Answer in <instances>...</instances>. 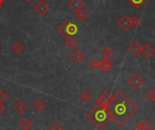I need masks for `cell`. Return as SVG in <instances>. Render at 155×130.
I'll list each match as a JSON object with an SVG mask.
<instances>
[{"instance_id": "3957f363", "label": "cell", "mask_w": 155, "mask_h": 130, "mask_svg": "<svg viewBox=\"0 0 155 130\" xmlns=\"http://www.w3.org/2000/svg\"><path fill=\"white\" fill-rule=\"evenodd\" d=\"M57 32L64 38H67L69 36H74V35L77 34V32H78V26L74 23L64 22V24H62L57 28Z\"/></svg>"}, {"instance_id": "44dd1931", "label": "cell", "mask_w": 155, "mask_h": 130, "mask_svg": "<svg viewBox=\"0 0 155 130\" xmlns=\"http://www.w3.org/2000/svg\"><path fill=\"white\" fill-rule=\"evenodd\" d=\"M128 1H129L135 8L138 9V8H140L147 0H128Z\"/></svg>"}, {"instance_id": "4316f807", "label": "cell", "mask_w": 155, "mask_h": 130, "mask_svg": "<svg viewBox=\"0 0 155 130\" xmlns=\"http://www.w3.org/2000/svg\"><path fill=\"white\" fill-rule=\"evenodd\" d=\"M5 108L3 106V104L0 103V116L3 115V114L5 113Z\"/></svg>"}, {"instance_id": "484cf974", "label": "cell", "mask_w": 155, "mask_h": 130, "mask_svg": "<svg viewBox=\"0 0 155 130\" xmlns=\"http://www.w3.org/2000/svg\"><path fill=\"white\" fill-rule=\"evenodd\" d=\"M7 98H8L7 95H6L4 91L0 90V103H1V104H3L5 101H6V100H7Z\"/></svg>"}, {"instance_id": "7c38bea8", "label": "cell", "mask_w": 155, "mask_h": 130, "mask_svg": "<svg viewBox=\"0 0 155 130\" xmlns=\"http://www.w3.org/2000/svg\"><path fill=\"white\" fill-rule=\"evenodd\" d=\"M71 58L73 59V61L76 64L81 63L84 59V55L82 53V51L80 50H75L72 55H71Z\"/></svg>"}, {"instance_id": "ffe728a7", "label": "cell", "mask_w": 155, "mask_h": 130, "mask_svg": "<svg viewBox=\"0 0 155 130\" xmlns=\"http://www.w3.org/2000/svg\"><path fill=\"white\" fill-rule=\"evenodd\" d=\"M102 55H103L105 58H110L111 56H114V51H113V49H111L110 47H105V48L102 51Z\"/></svg>"}, {"instance_id": "4dcf8cb0", "label": "cell", "mask_w": 155, "mask_h": 130, "mask_svg": "<svg viewBox=\"0 0 155 130\" xmlns=\"http://www.w3.org/2000/svg\"><path fill=\"white\" fill-rule=\"evenodd\" d=\"M5 1V0H0V5H2Z\"/></svg>"}, {"instance_id": "7a4b0ae2", "label": "cell", "mask_w": 155, "mask_h": 130, "mask_svg": "<svg viewBox=\"0 0 155 130\" xmlns=\"http://www.w3.org/2000/svg\"><path fill=\"white\" fill-rule=\"evenodd\" d=\"M86 117L100 130L104 129L112 120L107 108L98 104L86 115Z\"/></svg>"}, {"instance_id": "d4e9b609", "label": "cell", "mask_w": 155, "mask_h": 130, "mask_svg": "<svg viewBox=\"0 0 155 130\" xmlns=\"http://www.w3.org/2000/svg\"><path fill=\"white\" fill-rule=\"evenodd\" d=\"M146 97H147V98H148L149 100H151V101H155V90L153 89V90L149 91V92L147 93Z\"/></svg>"}, {"instance_id": "7402d4cb", "label": "cell", "mask_w": 155, "mask_h": 130, "mask_svg": "<svg viewBox=\"0 0 155 130\" xmlns=\"http://www.w3.org/2000/svg\"><path fill=\"white\" fill-rule=\"evenodd\" d=\"M139 25H140V19H139V17L136 16V15H133L131 17V26H132V27L136 28V27L139 26Z\"/></svg>"}, {"instance_id": "83f0119b", "label": "cell", "mask_w": 155, "mask_h": 130, "mask_svg": "<svg viewBox=\"0 0 155 130\" xmlns=\"http://www.w3.org/2000/svg\"><path fill=\"white\" fill-rule=\"evenodd\" d=\"M49 130H63L59 126H57V125H54Z\"/></svg>"}, {"instance_id": "cb8c5ba5", "label": "cell", "mask_w": 155, "mask_h": 130, "mask_svg": "<svg viewBox=\"0 0 155 130\" xmlns=\"http://www.w3.org/2000/svg\"><path fill=\"white\" fill-rule=\"evenodd\" d=\"M141 128H143V130H152L153 129V126L152 124L147 121V120H143L141 124H140Z\"/></svg>"}, {"instance_id": "ba28073f", "label": "cell", "mask_w": 155, "mask_h": 130, "mask_svg": "<svg viewBox=\"0 0 155 130\" xmlns=\"http://www.w3.org/2000/svg\"><path fill=\"white\" fill-rule=\"evenodd\" d=\"M68 7L74 11V13L80 9H83V7L84 6V4L82 0H70L67 4Z\"/></svg>"}, {"instance_id": "9a60e30c", "label": "cell", "mask_w": 155, "mask_h": 130, "mask_svg": "<svg viewBox=\"0 0 155 130\" xmlns=\"http://www.w3.org/2000/svg\"><path fill=\"white\" fill-rule=\"evenodd\" d=\"M24 49H25L24 45H23L21 42H19V41L15 42V43L13 44V46H12V51H13L15 55H20V54L24 51Z\"/></svg>"}, {"instance_id": "6da1fadb", "label": "cell", "mask_w": 155, "mask_h": 130, "mask_svg": "<svg viewBox=\"0 0 155 130\" xmlns=\"http://www.w3.org/2000/svg\"><path fill=\"white\" fill-rule=\"evenodd\" d=\"M107 110L114 120L119 127H124L131 118L137 113L138 107L127 98L124 93L119 92L113 98L112 102L107 107Z\"/></svg>"}, {"instance_id": "f1b7e54d", "label": "cell", "mask_w": 155, "mask_h": 130, "mask_svg": "<svg viewBox=\"0 0 155 130\" xmlns=\"http://www.w3.org/2000/svg\"><path fill=\"white\" fill-rule=\"evenodd\" d=\"M133 130H143V128H141V126H140V124H139L138 126H136Z\"/></svg>"}, {"instance_id": "d6986e66", "label": "cell", "mask_w": 155, "mask_h": 130, "mask_svg": "<svg viewBox=\"0 0 155 130\" xmlns=\"http://www.w3.org/2000/svg\"><path fill=\"white\" fill-rule=\"evenodd\" d=\"M80 98L84 102V103H88L91 99H92V95L89 91H84L82 93V95L80 96Z\"/></svg>"}, {"instance_id": "d6a6232c", "label": "cell", "mask_w": 155, "mask_h": 130, "mask_svg": "<svg viewBox=\"0 0 155 130\" xmlns=\"http://www.w3.org/2000/svg\"><path fill=\"white\" fill-rule=\"evenodd\" d=\"M154 34H155V29H154Z\"/></svg>"}, {"instance_id": "5bb4252c", "label": "cell", "mask_w": 155, "mask_h": 130, "mask_svg": "<svg viewBox=\"0 0 155 130\" xmlns=\"http://www.w3.org/2000/svg\"><path fill=\"white\" fill-rule=\"evenodd\" d=\"M64 44L65 46L69 48V49H74L76 47V46L78 45V41L74 37V36H69L67 38H65V41H64Z\"/></svg>"}, {"instance_id": "1f68e13d", "label": "cell", "mask_w": 155, "mask_h": 130, "mask_svg": "<svg viewBox=\"0 0 155 130\" xmlns=\"http://www.w3.org/2000/svg\"><path fill=\"white\" fill-rule=\"evenodd\" d=\"M2 9V5H0V10Z\"/></svg>"}, {"instance_id": "8992f818", "label": "cell", "mask_w": 155, "mask_h": 130, "mask_svg": "<svg viewBox=\"0 0 155 130\" xmlns=\"http://www.w3.org/2000/svg\"><path fill=\"white\" fill-rule=\"evenodd\" d=\"M113 100V97H111V95L108 93V92H104L97 99V104L98 105H101L104 108H107V107L110 105V103L112 102Z\"/></svg>"}, {"instance_id": "603a6c76", "label": "cell", "mask_w": 155, "mask_h": 130, "mask_svg": "<svg viewBox=\"0 0 155 130\" xmlns=\"http://www.w3.org/2000/svg\"><path fill=\"white\" fill-rule=\"evenodd\" d=\"M90 67L92 69L94 70H97L100 67V61L96 58H94L93 60H91L90 62Z\"/></svg>"}, {"instance_id": "4fadbf2b", "label": "cell", "mask_w": 155, "mask_h": 130, "mask_svg": "<svg viewBox=\"0 0 155 130\" xmlns=\"http://www.w3.org/2000/svg\"><path fill=\"white\" fill-rule=\"evenodd\" d=\"M142 46L138 41H134L131 46H130V51L134 55V56H138L139 54H141L142 51Z\"/></svg>"}, {"instance_id": "30bf717a", "label": "cell", "mask_w": 155, "mask_h": 130, "mask_svg": "<svg viewBox=\"0 0 155 130\" xmlns=\"http://www.w3.org/2000/svg\"><path fill=\"white\" fill-rule=\"evenodd\" d=\"M142 55L145 57V58H149L150 56H152L154 53V49L152 47V46H150L149 44H145L143 47H142V51H141Z\"/></svg>"}, {"instance_id": "9c48e42d", "label": "cell", "mask_w": 155, "mask_h": 130, "mask_svg": "<svg viewBox=\"0 0 155 130\" xmlns=\"http://www.w3.org/2000/svg\"><path fill=\"white\" fill-rule=\"evenodd\" d=\"M13 108L15 109V111L17 114L22 115V114H24V113L27 110V106H26V104H25L24 101L19 100V101H17V102L14 105Z\"/></svg>"}, {"instance_id": "ac0fdd59", "label": "cell", "mask_w": 155, "mask_h": 130, "mask_svg": "<svg viewBox=\"0 0 155 130\" xmlns=\"http://www.w3.org/2000/svg\"><path fill=\"white\" fill-rule=\"evenodd\" d=\"M87 16H88V14L84 9H80L75 12V17L80 21H84L87 18Z\"/></svg>"}, {"instance_id": "8fae6325", "label": "cell", "mask_w": 155, "mask_h": 130, "mask_svg": "<svg viewBox=\"0 0 155 130\" xmlns=\"http://www.w3.org/2000/svg\"><path fill=\"white\" fill-rule=\"evenodd\" d=\"M114 66V63L110 60V58H104L100 62V68L104 72H108Z\"/></svg>"}, {"instance_id": "2e32d148", "label": "cell", "mask_w": 155, "mask_h": 130, "mask_svg": "<svg viewBox=\"0 0 155 130\" xmlns=\"http://www.w3.org/2000/svg\"><path fill=\"white\" fill-rule=\"evenodd\" d=\"M33 123L31 120H29L27 118H25V119H23L20 123H19V127L23 130H29L30 128H33Z\"/></svg>"}, {"instance_id": "e0dca14e", "label": "cell", "mask_w": 155, "mask_h": 130, "mask_svg": "<svg viewBox=\"0 0 155 130\" xmlns=\"http://www.w3.org/2000/svg\"><path fill=\"white\" fill-rule=\"evenodd\" d=\"M45 103H44L41 99L35 100V101L34 102V104H33V108H34L35 111H37V112L42 111V110L45 108Z\"/></svg>"}, {"instance_id": "5b68a950", "label": "cell", "mask_w": 155, "mask_h": 130, "mask_svg": "<svg viewBox=\"0 0 155 130\" xmlns=\"http://www.w3.org/2000/svg\"><path fill=\"white\" fill-rule=\"evenodd\" d=\"M130 85L135 88V89H139L143 84H144V79L139 75V74H134L129 80Z\"/></svg>"}, {"instance_id": "277c9868", "label": "cell", "mask_w": 155, "mask_h": 130, "mask_svg": "<svg viewBox=\"0 0 155 130\" xmlns=\"http://www.w3.org/2000/svg\"><path fill=\"white\" fill-rule=\"evenodd\" d=\"M50 10V6L44 1V0H39L35 5H34V11L39 15L40 16H43L46 15V13Z\"/></svg>"}, {"instance_id": "f546056e", "label": "cell", "mask_w": 155, "mask_h": 130, "mask_svg": "<svg viewBox=\"0 0 155 130\" xmlns=\"http://www.w3.org/2000/svg\"><path fill=\"white\" fill-rule=\"evenodd\" d=\"M24 1H25V3H29V2H31L32 0H24Z\"/></svg>"}, {"instance_id": "52a82bcc", "label": "cell", "mask_w": 155, "mask_h": 130, "mask_svg": "<svg viewBox=\"0 0 155 130\" xmlns=\"http://www.w3.org/2000/svg\"><path fill=\"white\" fill-rule=\"evenodd\" d=\"M118 26L123 29L124 31H127L130 29L131 26V17L128 15H124L119 20H118Z\"/></svg>"}]
</instances>
